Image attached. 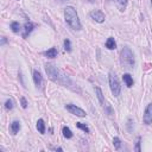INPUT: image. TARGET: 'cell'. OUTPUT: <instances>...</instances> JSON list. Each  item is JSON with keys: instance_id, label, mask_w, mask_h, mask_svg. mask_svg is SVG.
<instances>
[{"instance_id": "obj_1", "label": "cell", "mask_w": 152, "mask_h": 152, "mask_svg": "<svg viewBox=\"0 0 152 152\" xmlns=\"http://www.w3.org/2000/svg\"><path fill=\"white\" fill-rule=\"evenodd\" d=\"M45 71H46V74L49 76V79L51 81H54L55 83H58V85H61L63 87H68L70 89H74L72 88L74 83L70 80V77L67 76L62 70H59L57 67H55L54 64H51V63L45 64Z\"/></svg>"}, {"instance_id": "obj_2", "label": "cell", "mask_w": 152, "mask_h": 152, "mask_svg": "<svg viewBox=\"0 0 152 152\" xmlns=\"http://www.w3.org/2000/svg\"><path fill=\"white\" fill-rule=\"evenodd\" d=\"M64 18H65V22L72 29V30H76L79 31L82 29V25H81V22L79 19V14L76 12V10L72 7V6H67L64 9Z\"/></svg>"}, {"instance_id": "obj_3", "label": "cell", "mask_w": 152, "mask_h": 152, "mask_svg": "<svg viewBox=\"0 0 152 152\" xmlns=\"http://www.w3.org/2000/svg\"><path fill=\"white\" fill-rule=\"evenodd\" d=\"M121 64L127 68V69H132L135 64V59H134V55L132 52V50L128 46H125L121 50V57H120Z\"/></svg>"}, {"instance_id": "obj_4", "label": "cell", "mask_w": 152, "mask_h": 152, "mask_svg": "<svg viewBox=\"0 0 152 152\" xmlns=\"http://www.w3.org/2000/svg\"><path fill=\"white\" fill-rule=\"evenodd\" d=\"M108 81H109V88H111L112 94H113L114 96H119V95H120V90H121V86H120V82H119L118 76H117L114 72H109Z\"/></svg>"}, {"instance_id": "obj_5", "label": "cell", "mask_w": 152, "mask_h": 152, "mask_svg": "<svg viewBox=\"0 0 152 152\" xmlns=\"http://www.w3.org/2000/svg\"><path fill=\"white\" fill-rule=\"evenodd\" d=\"M65 109L70 113V114H74V115H76V117H80V118H85L87 114H86V112L82 109V108H80V107H77L76 105H71V104H69V105H65Z\"/></svg>"}, {"instance_id": "obj_6", "label": "cell", "mask_w": 152, "mask_h": 152, "mask_svg": "<svg viewBox=\"0 0 152 152\" xmlns=\"http://www.w3.org/2000/svg\"><path fill=\"white\" fill-rule=\"evenodd\" d=\"M90 18L93 20H95L96 23H104L105 22V14L102 11L100 10H94L90 12Z\"/></svg>"}, {"instance_id": "obj_7", "label": "cell", "mask_w": 152, "mask_h": 152, "mask_svg": "<svg viewBox=\"0 0 152 152\" xmlns=\"http://www.w3.org/2000/svg\"><path fill=\"white\" fill-rule=\"evenodd\" d=\"M144 122L146 125L152 124V104L147 105V107L145 109V113H144Z\"/></svg>"}, {"instance_id": "obj_8", "label": "cell", "mask_w": 152, "mask_h": 152, "mask_svg": "<svg viewBox=\"0 0 152 152\" xmlns=\"http://www.w3.org/2000/svg\"><path fill=\"white\" fill-rule=\"evenodd\" d=\"M33 82L37 87H41L42 83H43V77H42V75L38 70H35L33 71Z\"/></svg>"}, {"instance_id": "obj_9", "label": "cell", "mask_w": 152, "mask_h": 152, "mask_svg": "<svg viewBox=\"0 0 152 152\" xmlns=\"http://www.w3.org/2000/svg\"><path fill=\"white\" fill-rule=\"evenodd\" d=\"M33 28H35V25H33V23H31V22H28L25 25H24V33H23V37L24 38H26L31 32H32V30H33Z\"/></svg>"}, {"instance_id": "obj_10", "label": "cell", "mask_w": 152, "mask_h": 152, "mask_svg": "<svg viewBox=\"0 0 152 152\" xmlns=\"http://www.w3.org/2000/svg\"><path fill=\"white\" fill-rule=\"evenodd\" d=\"M122 80H124V82L126 83V86L128 87V88H131L132 86H133V77L130 75V74H124V76H122Z\"/></svg>"}, {"instance_id": "obj_11", "label": "cell", "mask_w": 152, "mask_h": 152, "mask_svg": "<svg viewBox=\"0 0 152 152\" xmlns=\"http://www.w3.org/2000/svg\"><path fill=\"white\" fill-rule=\"evenodd\" d=\"M115 4H117V6H118V9L122 12V11H125L126 7H127L128 0H115Z\"/></svg>"}, {"instance_id": "obj_12", "label": "cell", "mask_w": 152, "mask_h": 152, "mask_svg": "<svg viewBox=\"0 0 152 152\" xmlns=\"http://www.w3.org/2000/svg\"><path fill=\"white\" fill-rule=\"evenodd\" d=\"M106 48H107L108 50H114V49L117 48V43H115V41H114L113 37H109V38L107 39V42H106Z\"/></svg>"}, {"instance_id": "obj_13", "label": "cell", "mask_w": 152, "mask_h": 152, "mask_svg": "<svg viewBox=\"0 0 152 152\" xmlns=\"http://www.w3.org/2000/svg\"><path fill=\"white\" fill-rule=\"evenodd\" d=\"M11 132H12V134H17L18 132H19V130H20V122L19 121H13L12 124H11Z\"/></svg>"}, {"instance_id": "obj_14", "label": "cell", "mask_w": 152, "mask_h": 152, "mask_svg": "<svg viewBox=\"0 0 152 152\" xmlns=\"http://www.w3.org/2000/svg\"><path fill=\"white\" fill-rule=\"evenodd\" d=\"M37 130L41 134H44L45 133V124H44V120L43 119H39L37 121Z\"/></svg>"}, {"instance_id": "obj_15", "label": "cell", "mask_w": 152, "mask_h": 152, "mask_svg": "<svg viewBox=\"0 0 152 152\" xmlns=\"http://www.w3.org/2000/svg\"><path fill=\"white\" fill-rule=\"evenodd\" d=\"M57 49L56 48H51V49H49L46 52H45V56L46 57H49V58H55V57H57Z\"/></svg>"}, {"instance_id": "obj_16", "label": "cell", "mask_w": 152, "mask_h": 152, "mask_svg": "<svg viewBox=\"0 0 152 152\" xmlns=\"http://www.w3.org/2000/svg\"><path fill=\"white\" fill-rule=\"evenodd\" d=\"M62 132H63V137H64V138H67V139L72 138V132H71V130H70L69 127L64 126L63 130H62Z\"/></svg>"}, {"instance_id": "obj_17", "label": "cell", "mask_w": 152, "mask_h": 152, "mask_svg": "<svg viewBox=\"0 0 152 152\" xmlns=\"http://www.w3.org/2000/svg\"><path fill=\"white\" fill-rule=\"evenodd\" d=\"M95 92H96V96H98V99H99L100 104H101V105H105V99H104L102 90H101L99 87H96V88H95Z\"/></svg>"}, {"instance_id": "obj_18", "label": "cell", "mask_w": 152, "mask_h": 152, "mask_svg": "<svg viewBox=\"0 0 152 152\" xmlns=\"http://www.w3.org/2000/svg\"><path fill=\"white\" fill-rule=\"evenodd\" d=\"M11 29L14 33H18L20 31V24L18 22H13V23H11Z\"/></svg>"}, {"instance_id": "obj_19", "label": "cell", "mask_w": 152, "mask_h": 152, "mask_svg": "<svg viewBox=\"0 0 152 152\" xmlns=\"http://www.w3.org/2000/svg\"><path fill=\"white\" fill-rule=\"evenodd\" d=\"M13 107H14L13 100H12V99H9V100L5 102V108H6L7 111H11V109H13Z\"/></svg>"}, {"instance_id": "obj_20", "label": "cell", "mask_w": 152, "mask_h": 152, "mask_svg": "<svg viewBox=\"0 0 152 152\" xmlns=\"http://www.w3.org/2000/svg\"><path fill=\"white\" fill-rule=\"evenodd\" d=\"M76 126H77L80 130H82L85 133H89V128H88L87 125H85V124H82V122H76Z\"/></svg>"}, {"instance_id": "obj_21", "label": "cell", "mask_w": 152, "mask_h": 152, "mask_svg": "<svg viewBox=\"0 0 152 152\" xmlns=\"http://www.w3.org/2000/svg\"><path fill=\"white\" fill-rule=\"evenodd\" d=\"M64 50L65 51H71V43L69 39H64Z\"/></svg>"}, {"instance_id": "obj_22", "label": "cell", "mask_w": 152, "mask_h": 152, "mask_svg": "<svg viewBox=\"0 0 152 152\" xmlns=\"http://www.w3.org/2000/svg\"><path fill=\"white\" fill-rule=\"evenodd\" d=\"M113 145H114V147H115L117 150H119V148H120V146H121V141H120V139H119L118 137H115V138L113 139Z\"/></svg>"}, {"instance_id": "obj_23", "label": "cell", "mask_w": 152, "mask_h": 152, "mask_svg": "<svg viewBox=\"0 0 152 152\" xmlns=\"http://www.w3.org/2000/svg\"><path fill=\"white\" fill-rule=\"evenodd\" d=\"M133 124H134V121H133L132 119H128V120H127V131H128V132H132V131H133V127H132Z\"/></svg>"}, {"instance_id": "obj_24", "label": "cell", "mask_w": 152, "mask_h": 152, "mask_svg": "<svg viewBox=\"0 0 152 152\" xmlns=\"http://www.w3.org/2000/svg\"><path fill=\"white\" fill-rule=\"evenodd\" d=\"M20 104H22V107H23V108H26V107H28V101H26L25 98H22V99H20Z\"/></svg>"}, {"instance_id": "obj_25", "label": "cell", "mask_w": 152, "mask_h": 152, "mask_svg": "<svg viewBox=\"0 0 152 152\" xmlns=\"http://www.w3.org/2000/svg\"><path fill=\"white\" fill-rule=\"evenodd\" d=\"M140 140H141V138L140 137H138V139H137V145H135V151H140Z\"/></svg>"}, {"instance_id": "obj_26", "label": "cell", "mask_w": 152, "mask_h": 152, "mask_svg": "<svg viewBox=\"0 0 152 152\" xmlns=\"http://www.w3.org/2000/svg\"><path fill=\"white\" fill-rule=\"evenodd\" d=\"M7 43V39L5 37H1V42H0V45H5Z\"/></svg>"}, {"instance_id": "obj_27", "label": "cell", "mask_w": 152, "mask_h": 152, "mask_svg": "<svg viewBox=\"0 0 152 152\" xmlns=\"http://www.w3.org/2000/svg\"><path fill=\"white\" fill-rule=\"evenodd\" d=\"M88 1H90V3H94V1H96V0H88Z\"/></svg>"}, {"instance_id": "obj_28", "label": "cell", "mask_w": 152, "mask_h": 152, "mask_svg": "<svg viewBox=\"0 0 152 152\" xmlns=\"http://www.w3.org/2000/svg\"><path fill=\"white\" fill-rule=\"evenodd\" d=\"M59 1H68V0H59Z\"/></svg>"}, {"instance_id": "obj_29", "label": "cell", "mask_w": 152, "mask_h": 152, "mask_svg": "<svg viewBox=\"0 0 152 152\" xmlns=\"http://www.w3.org/2000/svg\"><path fill=\"white\" fill-rule=\"evenodd\" d=\"M151 5H152V0H151Z\"/></svg>"}]
</instances>
